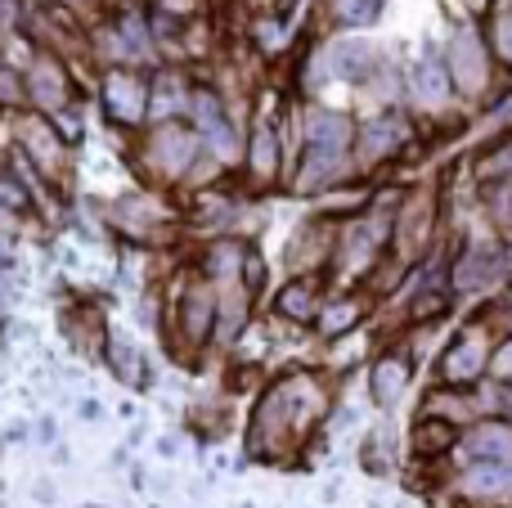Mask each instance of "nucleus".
<instances>
[{
    "label": "nucleus",
    "mask_w": 512,
    "mask_h": 508,
    "mask_svg": "<svg viewBox=\"0 0 512 508\" xmlns=\"http://www.w3.org/2000/svg\"><path fill=\"white\" fill-rule=\"evenodd\" d=\"M324 410H328V396L315 374H306V369L283 374L256 401L252 423H248V450L256 459H283V450L306 437L324 419Z\"/></svg>",
    "instance_id": "nucleus-1"
},
{
    "label": "nucleus",
    "mask_w": 512,
    "mask_h": 508,
    "mask_svg": "<svg viewBox=\"0 0 512 508\" xmlns=\"http://www.w3.org/2000/svg\"><path fill=\"white\" fill-rule=\"evenodd\" d=\"M207 342H216V288L189 270L167 302V347L194 360Z\"/></svg>",
    "instance_id": "nucleus-2"
},
{
    "label": "nucleus",
    "mask_w": 512,
    "mask_h": 508,
    "mask_svg": "<svg viewBox=\"0 0 512 508\" xmlns=\"http://www.w3.org/2000/svg\"><path fill=\"white\" fill-rule=\"evenodd\" d=\"M198 131L189 126H176V122H153L144 131V144H140V167L149 171L158 185H176L185 180L189 171L198 167Z\"/></svg>",
    "instance_id": "nucleus-3"
},
{
    "label": "nucleus",
    "mask_w": 512,
    "mask_h": 508,
    "mask_svg": "<svg viewBox=\"0 0 512 508\" xmlns=\"http://www.w3.org/2000/svg\"><path fill=\"white\" fill-rule=\"evenodd\" d=\"M99 104H104V117L113 126H144V117H149V77L117 63V68L104 72Z\"/></svg>",
    "instance_id": "nucleus-4"
},
{
    "label": "nucleus",
    "mask_w": 512,
    "mask_h": 508,
    "mask_svg": "<svg viewBox=\"0 0 512 508\" xmlns=\"http://www.w3.org/2000/svg\"><path fill=\"white\" fill-rule=\"evenodd\" d=\"M14 131H18V144L32 153V167L41 171L45 180H59L63 167H68V144H63L59 126L45 122V117H36V113H23L14 122Z\"/></svg>",
    "instance_id": "nucleus-5"
},
{
    "label": "nucleus",
    "mask_w": 512,
    "mask_h": 508,
    "mask_svg": "<svg viewBox=\"0 0 512 508\" xmlns=\"http://www.w3.org/2000/svg\"><path fill=\"white\" fill-rule=\"evenodd\" d=\"M490 360H495V351L486 347V338L481 333H459V338L445 347V356H441V378H445V387H472V383H481L486 378V369H490Z\"/></svg>",
    "instance_id": "nucleus-6"
},
{
    "label": "nucleus",
    "mask_w": 512,
    "mask_h": 508,
    "mask_svg": "<svg viewBox=\"0 0 512 508\" xmlns=\"http://www.w3.org/2000/svg\"><path fill=\"white\" fill-rule=\"evenodd\" d=\"M23 86L41 113H59L63 104H72V77L63 68V59H54V54H36L32 68L23 72Z\"/></svg>",
    "instance_id": "nucleus-7"
},
{
    "label": "nucleus",
    "mask_w": 512,
    "mask_h": 508,
    "mask_svg": "<svg viewBox=\"0 0 512 508\" xmlns=\"http://www.w3.org/2000/svg\"><path fill=\"white\" fill-rule=\"evenodd\" d=\"M504 270H508V257L499 243H472V248L454 261L450 284L459 288V293H486L490 284L504 279Z\"/></svg>",
    "instance_id": "nucleus-8"
},
{
    "label": "nucleus",
    "mask_w": 512,
    "mask_h": 508,
    "mask_svg": "<svg viewBox=\"0 0 512 508\" xmlns=\"http://www.w3.org/2000/svg\"><path fill=\"white\" fill-rule=\"evenodd\" d=\"M463 464H512V423L481 419L459 437Z\"/></svg>",
    "instance_id": "nucleus-9"
},
{
    "label": "nucleus",
    "mask_w": 512,
    "mask_h": 508,
    "mask_svg": "<svg viewBox=\"0 0 512 508\" xmlns=\"http://www.w3.org/2000/svg\"><path fill=\"white\" fill-rule=\"evenodd\" d=\"M324 279L319 275H292L288 284L274 293V315L288 324H319V311H324Z\"/></svg>",
    "instance_id": "nucleus-10"
},
{
    "label": "nucleus",
    "mask_w": 512,
    "mask_h": 508,
    "mask_svg": "<svg viewBox=\"0 0 512 508\" xmlns=\"http://www.w3.org/2000/svg\"><path fill=\"white\" fill-rule=\"evenodd\" d=\"M454 486L468 504H504L512 500V464H463Z\"/></svg>",
    "instance_id": "nucleus-11"
},
{
    "label": "nucleus",
    "mask_w": 512,
    "mask_h": 508,
    "mask_svg": "<svg viewBox=\"0 0 512 508\" xmlns=\"http://www.w3.org/2000/svg\"><path fill=\"white\" fill-rule=\"evenodd\" d=\"M409 378H414V360H409L405 351H382L369 369V396L382 410H391V405L409 392Z\"/></svg>",
    "instance_id": "nucleus-12"
},
{
    "label": "nucleus",
    "mask_w": 512,
    "mask_h": 508,
    "mask_svg": "<svg viewBox=\"0 0 512 508\" xmlns=\"http://www.w3.org/2000/svg\"><path fill=\"white\" fill-rule=\"evenodd\" d=\"M391 239H396L400 257H418L432 239V203L427 198H409L396 216H391Z\"/></svg>",
    "instance_id": "nucleus-13"
},
{
    "label": "nucleus",
    "mask_w": 512,
    "mask_h": 508,
    "mask_svg": "<svg viewBox=\"0 0 512 508\" xmlns=\"http://www.w3.org/2000/svg\"><path fill=\"white\" fill-rule=\"evenodd\" d=\"M459 437H463V432L454 428L450 419H436V414H427V419L414 423V432H409V446H414L418 459H441V455H450V450H459Z\"/></svg>",
    "instance_id": "nucleus-14"
},
{
    "label": "nucleus",
    "mask_w": 512,
    "mask_h": 508,
    "mask_svg": "<svg viewBox=\"0 0 512 508\" xmlns=\"http://www.w3.org/2000/svg\"><path fill=\"white\" fill-rule=\"evenodd\" d=\"M248 176L256 185H270L279 176V131L270 122H256L248 135Z\"/></svg>",
    "instance_id": "nucleus-15"
},
{
    "label": "nucleus",
    "mask_w": 512,
    "mask_h": 508,
    "mask_svg": "<svg viewBox=\"0 0 512 508\" xmlns=\"http://www.w3.org/2000/svg\"><path fill=\"white\" fill-rule=\"evenodd\" d=\"M194 104V95L185 90V77L180 72H158L149 86V117L153 122H171L180 108Z\"/></svg>",
    "instance_id": "nucleus-16"
},
{
    "label": "nucleus",
    "mask_w": 512,
    "mask_h": 508,
    "mask_svg": "<svg viewBox=\"0 0 512 508\" xmlns=\"http://www.w3.org/2000/svg\"><path fill=\"white\" fill-rule=\"evenodd\" d=\"M400 140H405V122H400V117H378V122H369L360 131V158L364 162L391 158V153L400 149Z\"/></svg>",
    "instance_id": "nucleus-17"
},
{
    "label": "nucleus",
    "mask_w": 512,
    "mask_h": 508,
    "mask_svg": "<svg viewBox=\"0 0 512 508\" xmlns=\"http://www.w3.org/2000/svg\"><path fill=\"white\" fill-rule=\"evenodd\" d=\"M450 77L459 81L463 90H477L481 77H486V59H481V41L477 32H463L450 50Z\"/></svg>",
    "instance_id": "nucleus-18"
},
{
    "label": "nucleus",
    "mask_w": 512,
    "mask_h": 508,
    "mask_svg": "<svg viewBox=\"0 0 512 508\" xmlns=\"http://www.w3.org/2000/svg\"><path fill=\"white\" fill-rule=\"evenodd\" d=\"M360 320H364L360 297H333V302H324V311H319V333H324V338H346Z\"/></svg>",
    "instance_id": "nucleus-19"
},
{
    "label": "nucleus",
    "mask_w": 512,
    "mask_h": 508,
    "mask_svg": "<svg viewBox=\"0 0 512 508\" xmlns=\"http://www.w3.org/2000/svg\"><path fill=\"white\" fill-rule=\"evenodd\" d=\"M351 122H346L342 113H315L306 126V144H319V149H337L346 153L351 149Z\"/></svg>",
    "instance_id": "nucleus-20"
},
{
    "label": "nucleus",
    "mask_w": 512,
    "mask_h": 508,
    "mask_svg": "<svg viewBox=\"0 0 512 508\" xmlns=\"http://www.w3.org/2000/svg\"><path fill=\"white\" fill-rule=\"evenodd\" d=\"M333 72L337 77H346V81H360V77H369L373 72V63H378V54L369 50V45H360V41H346V45H337L333 50Z\"/></svg>",
    "instance_id": "nucleus-21"
},
{
    "label": "nucleus",
    "mask_w": 512,
    "mask_h": 508,
    "mask_svg": "<svg viewBox=\"0 0 512 508\" xmlns=\"http://www.w3.org/2000/svg\"><path fill=\"white\" fill-rule=\"evenodd\" d=\"M414 95L423 99V104H441L445 95H450V72H445L441 59H423L414 72Z\"/></svg>",
    "instance_id": "nucleus-22"
},
{
    "label": "nucleus",
    "mask_w": 512,
    "mask_h": 508,
    "mask_svg": "<svg viewBox=\"0 0 512 508\" xmlns=\"http://www.w3.org/2000/svg\"><path fill=\"white\" fill-rule=\"evenodd\" d=\"M104 360L113 365L117 378H126V383H144V356H140V351H135L126 338H108Z\"/></svg>",
    "instance_id": "nucleus-23"
},
{
    "label": "nucleus",
    "mask_w": 512,
    "mask_h": 508,
    "mask_svg": "<svg viewBox=\"0 0 512 508\" xmlns=\"http://www.w3.org/2000/svg\"><path fill=\"white\" fill-rule=\"evenodd\" d=\"M328 9H333L337 23H346V27H364V23H373V18H378L382 0H328Z\"/></svg>",
    "instance_id": "nucleus-24"
},
{
    "label": "nucleus",
    "mask_w": 512,
    "mask_h": 508,
    "mask_svg": "<svg viewBox=\"0 0 512 508\" xmlns=\"http://www.w3.org/2000/svg\"><path fill=\"white\" fill-rule=\"evenodd\" d=\"M445 306H450V302H445V293L427 288V293H418V302L409 306V320H414V324H427V320H436V315H441Z\"/></svg>",
    "instance_id": "nucleus-25"
},
{
    "label": "nucleus",
    "mask_w": 512,
    "mask_h": 508,
    "mask_svg": "<svg viewBox=\"0 0 512 508\" xmlns=\"http://www.w3.org/2000/svg\"><path fill=\"white\" fill-rule=\"evenodd\" d=\"M490 212H495V221L504 225V230H512V180L508 185H499V189H490Z\"/></svg>",
    "instance_id": "nucleus-26"
},
{
    "label": "nucleus",
    "mask_w": 512,
    "mask_h": 508,
    "mask_svg": "<svg viewBox=\"0 0 512 508\" xmlns=\"http://www.w3.org/2000/svg\"><path fill=\"white\" fill-rule=\"evenodd\" d=\"M23 99H27L23 77H18V72H9V68H0V104H23Z\"/></svg>",
    "instance_id": "nucleus-27"
},
{
    "label": "nucleus",
    "mask_w": 512,
    "mask_h": 508,
    "mask_svg": "<svg viewBox=\"0 0 512 508\" xmlns=\"http://www.w3.org/2000/svg\"><path fill=\"white\" fill-rule=\"evenodd\" d=\"M490 374H495L499 383H508V387H512V338L495 351V360H490Z\"/></svg>",
    "instance_id": "nucleus-28"
},
{
    "label": "nucleus",
    "mask_w": 512,
    "mask_h": 508,
    "mask_svg": "<svg viewBox=\"0 0 512 508\" xmlns=\"http://www.w3.org/2000/svg\"><path fill=\"white\" fill-rule=\"evenodd\" d=\"M9 297H14V284H9V275L0 270V315L9 311Z\"/></svg>",
    "instance_id": "nucleus-29"
},
{
    "label": "nucleus",
    "mask_w": 512,
    "mask_h": 508,
    "mask_svg": "<svg viewBox=\"0 0 512 508\" xmlns=\"http://www.w3.org/2000/svg\"><path fill=\"white\" fill-rule=\"evenodd\" d=\"M499 50H504V59L512 63V23L504 27V36H499Z\"/></svg>",
    "instance_id": "nucleus-30"
},
{
    "label": "nucleus",
    "mask_w": 512,
    "mask_h": 508,
    "mask_svg": "<svg viewBox=\"0 0 512 508\" xmlns=\"http://www.w3.org/2000/svg\"><path fill=\"white\" fill-rule=\"evenodd\" d=\"M292 5H297V0H274V9H279V14H288Z\"/></svg>",
    "instance_id": "nucleus-31"
},
{
    "label": "nucleus",
    "mask_w": 512,
    "mask_h": 508,
    "mask_svg": "<svg viewBox=\"0 0 512 508\" xmlns=\"http://www.w3.org/2000/svg\"><path fill=\"white\" fill-rule=\"evenodd\" d=\"M59 5H81V0H59Z\"/></svg>",
    "instance_id": "nucleus-32"
}]
</instances>
